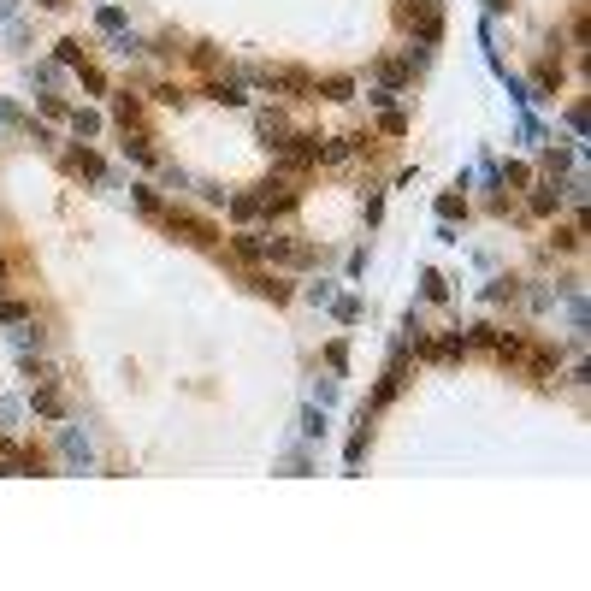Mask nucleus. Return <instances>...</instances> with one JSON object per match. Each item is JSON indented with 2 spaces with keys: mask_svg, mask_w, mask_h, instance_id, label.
<instances>
[{
  "mask_svg": "<svg viewBox=\"0 0 591 591\" xmlns=\"http://www.w3.org/2000/svg\"><path fill=\"white\" fill-rule=\"evenodd\" d=\"M254 83H267V89H278V95H290V101H308V95H314V77L296 71V65H260Z\"/></svg>",
  "mask_w": 591,
  "mask_h": 591,
  "instance_id": "nucleus-1",
  "label": "nucleus"
},
{
  "mask_svg": "<svg viewBox=\"0 0 591 591\" xmlns=\"http://www.w3.org/2000/svg\"><path fill=\"white\" fill-rule=\"evenodd\" d=\"M284 148V166L290 172H302V166H314L320 160V136H290V142H278Z\"/></svg>",
  "mask_w": 591,
  "mask_h": 591,
  "instance_id": "nucleus-2",
  "label": "nucleus"
},
{
  "mask_svg": "<svg viewBox=\"0 0 591 591\" xmlns=\"http://www.w3.org/2000/svg\"><path fill=\"white\" fill-rule=\"evenodd\" d=\"M260 136H267V148H278L290 130H284V119H278V112H260Z\"/></svg>",
  "mask_w": 591,
  "mask_h": 591,
  "instance_id": "nucleus-3",
  "label": "nucleus"
},
{
  "mask_svg": "<svg viewBox=\"0 0 591 591\" xmlns=\"http://www.w3.org/2000/svg\"><path fill=\"white\" fill-rule=\"evenodd\" d=\"M314 95H325V101H349V77H325V83H314Z\"/></svg>",
  "mask_w": 591,
  "mask_h": 591,
  "instance_id": "nucleus-4",
  "label": "nucleus"
},
{
  "mask_svg": "<svg viewBox=\"0 0 591 591\" xmlns=\"http://www.w3.org/2000/svg\"><path fill=\"white\" fill-rule=\"evenodd\" d=\"M71 166H77V172H89V177H101V160H95L89 148H77V154H71Z\"/></svg>",
  "mask_w": 591,
  "mask_h": 591,
  "instance_id": "nucleus-5",
  "label": "nucleus"
},
{
  "mask_svg": "<svg viewBox=\"0 0 591 591\" xmlns=\"http://www.w3.org/2000/svg\"><path fill=\"white\" fill-rule=\"evenodd\" d=\"M213 101H225V107H242V89H237V83H213Z\"/></svg>",
  "mask_w": 591,
  "mask_h": 591,
  "instance_id": "nucleus-6",
  "label": "nucleus"
},
{
  "mask_svg": "<svg viewBox=\"0 0 591 591\" xmlns=\"http://www.w3.org/2000/svg\"><path fill=\"white\" fill-rule=\"evenodd\" d=\"M237 254L242 260H260V254H267V242H260V237H237Z\"/></svg>",
  "mask_w": 591,
  "mask_h": 591,
  "instance_id": "nucleus-7",
  "label": "nucleus"
},
{
  "mask_svg": "<svg viewBox=\"0 0 591 591\" xmlns=\"http://www.w3.org/2000/svg\"><path fill=\"white\" fill-rule=\"evenodd\" d=\"M42 6H47V12H59V6H65V0H42Z\"/></svg>",
  "mask_w": 591,
  "mask_h": 591,
  "instance_id": "nucleus-8",
  "label": "nucleus"
},
{
  "mask_svg": "<svg viewBox=\"0 0 591 591\" xmlns=\"http://www.w3.org/2000/svg\"><path fill=\"white\" fill-rule=\"evenodd\" d=\"M0 278H6V260H0Z\"/></svg>",
  "mask_w": 591,
  "mask_h": 591,
  "instance_id": "nucleus-9",
  "label": "nucleus"
}]
</instances>
